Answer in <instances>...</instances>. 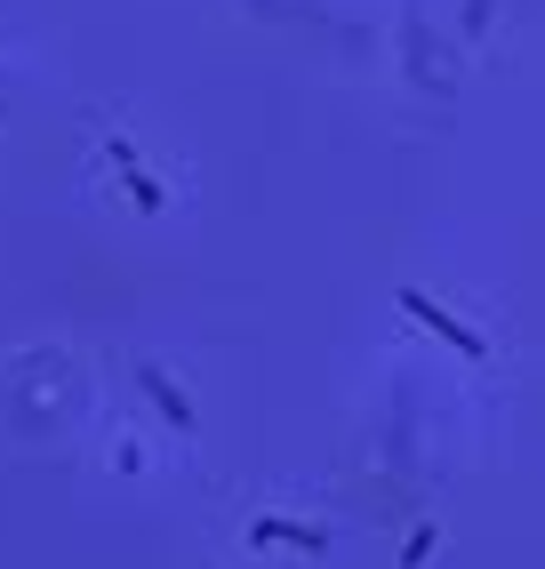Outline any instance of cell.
Wrapping results in <instances>:
<instances>
[{"label": "cell", "mask_w": 545, "mask_h": 569, "mask_svg": "<svg viewBox=\"0 0 545 569\" xmlns=\"http://www.w3.org/2000/svg\"><path fill=\"white\" fill-rule=\"evenodd\" d=\"M402 313H409V321H425V329H434V337H449V346H457L465 361H482V353H489V346H482V337H474V329H465V321H449V313H442V306H434V297H425V289H402Z\"/></svg>", "instance_id": "1"}, {"label": "cell", "mask_w": 545, "mask_h": 569, "mask_svg": "<svg viewBox=\"0 0 545 569\" xmlns=\"http://www.w3.org/2000/svg\"><path fill=\"white\" fill-rule=\"evenodd\" d=\"M145 393H152V401H161V417H169V426H177V433H192V401H185V393L169 386V377H161V369H145Z\"/></svg>", "instance_id": "2"}, {"label": "cell", "mask_w": 545, "mask_h": 569, "mask_svg": "<svg viewBox=\"0 0 545 569\" xmlns=\"http://www.w3.org/2000/svg\"><path fill=\"white\" fill-rule=\"evenodd\" d=\"M112 169H121V177H129V193H137L145 209H161V184H152V177L137 169V153H129V144H112Z\"/></svg>", "instance_id": "3"}]
</instances>
